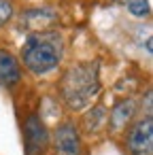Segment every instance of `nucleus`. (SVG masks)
Returning a JSON list of instances; mask_svg holds the SVG:
<instances>
[{"instance_id": "f257e3e1", "label": "nucleus", "mask_w": 153, "mask_h": 155, "mask_svg": "<svg viewBox=\"0 0 153 155\" xmlns=\"http://www.w3.org/2000/svg\"><path fill=\"white\" fill-rule=\"evenodd\" d=\"M62 55H64V38L55 30L32 32L22 47V62L36 77L55 70L62 62Z\"/></svg>"}, {"instance_id": "f03ea898", "label": "nucleus", "mask_w": 153, "mask_h": 155, "mask_svg": "<svg viewBox=\"0 0 153 155\" xmlns=\"http://www.w3.org/2000/svg\"><path fill=\"white\" fill-rule=\"evenodd\" d=\"M100 87L98 62H81L64 72L60 81V96L70 110H81L98 96Z\"/></svg>"}, {"instance_id": "7ed1b4c3", "label": "nucleus", "mask_w": 153, "mask_h": 155, "mask_svg": "<svg viewBox=\"0 0 153 155\" xmlns=\"http://www.w3.org/2000/svg\"><path fill=\"white\" fill-rule=\"evenodd\" d=\"M128 151L132 155H153V117H140L128 132Z\"/></svg>"}, {"instance_id": "20e7f679", "label": "nucleus", "mask_w": 153, "mask_h": 155, "mask_svg": "<svg viewBox=\"0 0 153 155\" xmlns=\"http://www.w3.org/2000/svg\"><path fill=\"white\" fill-rule=\"evenodd\" d=\"M24 144H26V155H43L49 144V130L36 113L28 115L24 123Z\"/></svg>"}, {"instance_id": "39448f33", "label": "nucleus", "mask_w": 153, "mask_h": 155, "mask_svg": "<svg viewBox=\"0 0 153 155\" xmlns=\"http://www.w3.org/2000/svg\"><path fill=\"white\" fill-rule=\"evenodd\" d=\"M53 147L58 155H81L83 153L81 134L72 121H62L53 130Z\"/></svg>"}, {"instance_id": "423d86ee", "label": "nucleus", "mask_w": 153, "mask_h": 155, "mask_svg": "<svg viewBox=\"0 0 153 155\" xmlns=\"http://www.w3.org/2000/svg\"><path fill=\"white\" fill-rule=\"evenodd\" d=\"M22 79V68L17 58L7 51V49H0V85L2 87H15Z\"/></svg>"}, {"instance_id": "0eeeda50", "label": "nucleus", "mask_w": 153, "mask_h": 155, "mask_svg": "<svg viewBox=\"0 0 153 155\" xmlns=\"http://www.w3.org/2000/svg\"><path fill=\"white\" fill-rule=\"evenodd\" d=\"M134 115H136V102L128 98V100H121L119 104H115V108L108 113V123L115 132H119L125 127V123L132 121Z\"/></svg>"}, {"instance_id": "6e6552de", "label": "nucleus", "mask_w": 153, "mask_h": 155, "mask_svg": "<svg viewBox=\"0 0 153 155\" xmlns=\"http://www.w3.org/2000/svg\"><path fill=\"white\" fill-rule=\"evenodd\" d=\"M128 11H130V15H134L138 19L149 17V13H151L149 0H130V2H128Z\"/></svg>"}, {"instance_id": "1a4fd4ad", "label": "nucleus", "mask_w": 153, "mask_h": 155, "mask_svg": "<svg viewBox=\"0 0 153 155\" xmlns=\"http://www.w3.org/2000/svg\"><path fill=\"white\" fill-rule=\"evenodd\" d=\"M106 119V108L104 106H96V108H91V113L85 117V123H87V127H91V132L96 130V121H104Z\"/></svg>"}, {"instance_id": "9d476101", "label": "nucleus", "mask_w": 153, "mask_h": 155, "mask_svg": "<svg viewBox=\"0 0 153 155\" xmlns=\"http://www.w3.org/2000/svg\"><path fill=\"white\" fill-rule=\"evenodd\" d=\"M15 15V9L11 5V0H0V26H7Z\"/></svg>"}, {"instance_id": "9b49d317", "label": "nucleus", "mask_w": 153, "mask_h": 155, "mask_svg": "<svg viewBox=\"0 0 153 155\" xmlns=\"http://www.w3.org/2000/svg\"><path fill=\"white\" fill-rule=\"evenodd\" d=\"M115 2H123V5H128V2H130V0H115Z\"/></svg>"}]
</instances>
